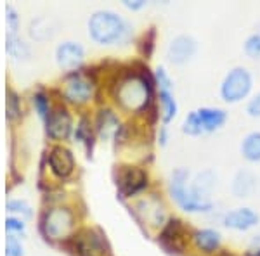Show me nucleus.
Segmentation results:
<instances>
[{"label":"nucleus","instance_id":"nucleus-1","mask_svg":"<svg viewBox=\"0 0 260 256\" xmlns=\"http://www.w3.org/2000/svg\"><path fill=\"white\" fill-rule=\"evenodd\" d=\"M89 36L98 45H118L130 39L132 28L118 12L110 9L95 11L89 18Z\"/></svg>","mask_w":260,"mask_h":256},{"label":"nucleus","instance_id":"nucleus-2","mask_svg":"<svg viewBox=\"0 0 260 256\" xmlns=\"http://www.w3.org/2000/svg\"><path fill=\"white\" fill-rule=\"evenodd\" d=\"M191 171L184 166H179L172 171L169 182V194L179 209L189 215L210 213L213 209V201H201L191 191Z\"/></svg>","mask_w":260,"mask_h":256},{"label":"nucleus","instance_id":"nucleus-3","mask_svg":"<svg viewBox=\"0 0 260 256\" xmlns=\"http://www.w3.org/2000/svg\"><path fill=\"white\" fill-rule=\"evenodd\" d=\"M153 80H146L142 75H128L116 83L115 97L116 102L123 109L139 113L148 109V104L153 97Z\"/></svg>","mask_w":260,"mask_h":256},{"label":"nucleus","instance_id":"nucleus-4","mask_svg":"<svg viewBox=\"0 0 260 256\" xmlns=\"http://www.w3.org/2000/svg\"><path fill=\"white\" fill-rule=\"evenodd\" d=\"M253 75L245 66H234L224 75L219 87V95L225 104H240L251 97Z\"/></svg>","mask_w":260,"mask_h":256},{"label":"nucleus","instance_id":"nucleus-5","mask_svg":"<svg viewBox=\"0 0 260 256\" xmlns=\"http://www.w3.org/2000/svg\"><path fill=\"white\" fill-rule=\"evenodd\" d=\"M75 229V215L68 208H52L45 213L44 218V230L52 239H64L68 237Z\"/></svg>","mask_w":260,"mask_h":256},{"label":"nucleus","instance_id":"nucleus-6","mask_svg":"<svg viewBox=\"0 0 260 256\" xmlns=\"http://www.w3.org/2000/svg\"><path fill=\"white\" fill-rule=\"evenodd\" d=\"M149 187V173L148 170L139 166H125L121 168L118 175V189L121 196L136 197L148 191Z\"/></svg>","mask_w":260,"mask_h":256},{"label":"nucleus","instance_id":"nucleus-7","mask_svg":"<svg viewBox=\"0 0 260 256\" xmlns=\"http://www.w3.org/2000/svg\"><path fill=\"white\" fill-rule=\"evenodd\" d=\"M198 52V42L194 36L187 35V33H179L170 40L169 47H167V59L174 66H184Z\"/></svg>","mask_w":260,"mask_h":256},{"label":"nucleus","instance_id":"nucleus-8","mask_svg":"<svg viewBox=\"0 0 260 256\" xmlns=\"http://www.w3.org/2000/svg\"><path fill=\"white\" fill-rule=\"evenodd\" d=\"M94 94V85L85 75L80 73H71L68 78L64 80L62 85V95L68 102L75 104V106H82L87 104L92 99Z\"/></svg>","mask_w":260,"mask_h":256},{"label":"nucleus","instance_id":"nucleus-9","mask_svg":"<svg viewBox=\"0 0 260 256\" xmlns=\"http://www.w3.org/2000/svg\"><path fill=\"white\" fill-rule=\"evenodd\" d=\"M260 222V215L255 209H251L248 206H240L229 209L228 213L222 218V224L225 229L234 230V232H246L251 230L253 227H257Z\"/></svg>","mask_w":260,"mask_h":256},{"label":"nucleus","instance_id":"nucleus-10","mask_svg":"<svg viewBox=\"0 0 260 256\" xmlns=\"http://www.w3.org/2000/svg\"><path fill=\"white\" fill-rule=\"evenodd\" d=\"M189 241L198 253L205 256H213L215 253H219L222 247V234L217 229H212V227H203V229L192 230Z\"/></svg>","mask_w":260,"mask_h":256},{"label":"nucleus","instance_id":"nucleus-11","mask_svg":"<svg viewBox=\"0 0 260 256\" xmlns=\"http://www.w3.org/2000/svg\"><path fill=\"white\" fill-rule=\"evenodd\" d=\"M137 208H144V209H137L139 215L142 216V220L146 224H149L151 227H156V229H163L170 218L167 215V208L163 204V201L158 199L156 196H148L144 199H141L137 203Z\"/></svg>","mask_w":260,"mask_h":256},{"label":"nucleus","instance_id":"nucleus-12","mask_svg":"<svg viewBox=\"0 0 260 256\" xmlns=\"http://www.w3.org/2000/svg\"><path fill=\"white\" fill-rule=\"evenodd\" d=\"M160 242L167 249H170L172 253H182L184 251V242H186V227H184V222L179 220L175 216H170L167 225L161 229L160 236Z\"/></svg>","mask_w":260,"mask_h":256},{"label":"nucleus","instance_id":"nucleus-13","mask_svg":"<svg viewBox=\"0 0 260 256\" xmlns=\"http://www.w3.org/2000/svg\"><path fill=\"white\" fill-rule=\"evenodd\" d=\"M83 59H85V50L78 42H62L56 49V62L61 69L75 71L80 68Z\"/></svg>","mask_w":260,"mask_h":256},{"label":"nucleus","instance_id":"nucleus-14","mask_svg":"<svg viewBox=\"0 0 260 256\" xmlns=\"http://www.w3.org/2000/svg\"><path fill=\"white\" fill-rule=\"evenodd\" d=\"M75 247L78 256H106L108 247L103 236H99L95 230H82L75 237Z\"/></svg>","mask_w":260,"mask_h":256},{"label":"nucleus","instance_id":"nucleus-15","mask_svg":"<svg viewBox=\"0 0 260 256\" xmlns=\"http://www.w3.org/2000/svg\"><path fill=\"white\" fill-rule=\"evenodd\" d=\"M45 125H47V135L54 140H64V138L70 137L71 133V116L68 113V109L57 106L50 111L49 118L45 120Z\"/></svg>","mask_w":260,"mask_h":256},{"label":"nucleus","instance_id":"nucleus-16","mask_svg":"<svg viewBox=\"0 0 260 256\" xmlns=\"http://www.w3.org/2000/svg\"><path fill=\"white\" fill-rule=\"evenodd\" d=\"M49 166L50 171L57 178H68L75 170V156L73 153L64 145H56L50 149L49 154Z\"/></svg>","mask_w":260,"mask_h":256},{"label":"nucleus","instance_id":"nucleus-17","mask_svg":"<svg viewBox=\"0 0 260 256\" xmlns=\"http://www.w3.org/2000/svg\"><path fill=\"white\" fill-rule=\"evenodd\" d=\"M196 116L200 120V125L203 128V133H213L224 128V125L228 123L229 115L225 109L222 107H213V106H203L194 109Z\"/></svg>","mask_w":260,"mask_h":256},{"label":"nucleus","instance_id":"nucleus-18","mask_svg":"<svg viewBox=\"0 0 260 256\" xmlns=\"http://www.w3.org/2000/svg\"><path fill=\"white\" fill-rule=\"evenodd\" d=\"M158 104H160L161 123L167 127V125L177 118V113H179V104L177 99H175L174 90H167V89L158 90Z\"/></svg>","mask_w":260,"mask_h":256},{"label":"nucleus","instance_id":"nucleus-19","mask_svg":"<svg viewBox=\"0 0 260 256\" xmlns=\"http://www.w3.org/2000/svg\"><path fill=\"white\" fill-rule=\"evenodd\" d=\"M240 154L246 163H260V130L248 132L241 138Z\"/></svg>","mask_w":260,"mask_h":256},{"label":"nucleus","instance_id":"nucleus-20","mask_svg":"<svg viewBox=\"0 0 260 256\" xmlns=\"http://www.w3.org/2000/svg\"><path fill=\"white\" fill-rule=\"evenodd\" d=\"M257 177L248 170H240L233 178V194L236 197H250L257 189Z\"/></svg>","mask_w":260,"mask_h":256},{"label":"nucleus","instance_id":"nucleus-21","mask_svg":"<svg viewBox=\"0 0 260 256\" xmlns=\"http://www.w3.org/2000/svg\"><path fill=\"white\" fill-rule=\"evenodd\" d=\"M98 133L103 138H110L113 135H118V130H120V121L118 116L115 115L110 109H104L98 115Z\"/></svg>","mask_w":260,"mask_h":256},{"label":"nucleus","instance_id":"nucleus-22","mask_svg":"<svg viewBox=\"0 0 260 256\" xmlns=\"http://www.w3.org/2000/svg\"><path fill=\"white\" fill-rule=\"evenodd\" d=\"M243 52L253 61H260V31L255 30L243 42Z\"/></svg>","mask_w":260,"mask_h":256},{"label":"nucleus","instance_id":"nucleus-23","mask_svg":"<svg viewBox=\"0 0 260 256\" xmlns=\"http://www.w3.org/2000/svg\"><path fill=\"white\" fill-rule=\"evenodd\" d=\"M180 130H182V133H186V135H189V137L203 135V128H201L200 120H198V116H196L194 109L186 115V118H184V121H182V127H180Z\"/></svg>","mask_w":260,"mask_h":256},{"label":"nucleus","instance_id":"nucleus-24","mask_svg":"<svg viewBox=\"0 0 260 256\" xmlns=\"http://www.w3.org/2000/svg\"><path fill=\"white\" fill-rule=\"evenodd\" d=\"M7 52H9L12 57L21 59V57H26L28 54H30V50H28V45L24 44L23 40L18 39L14 33H11V35L7 36Z\"/></svg>","mask_w":260,"mask_h":256},{"label":"nucleus","instance_id":"nucleus-25","mask_svg":"<svg viewBox=\"0 0 260 256\" xmlns=\"http://www.w3.org/2000/svg\"><path fill=\"white\" fill-rule=\"evenodd\" d=\"M154 87H156V90H161V89L174 90V80H172L169 71L163 68V66H158V68L154 69Z\"/></svg>","mask_w":260,"mask_h":256},{"label":"nucleus","instance_id":"nucleus-26","mask_svg":"<svg viewBox=\"0 0 260 256\" xmlns=\"http://www.w3.org/2000/svg\"><path fill=\"white\" fill-rule=\"evenodd\" d=\"M33 106H35L37 113H39V116L42 120L49 118V115H50L49 99H47V95H45L44 92H37V94L33 95Z\"/></svg>","mask_w":260,"mask_h":256},{"label":"nucleus","instance_id":"nucleus-27","mask_svg":"<svg viewBox=\"0 0 260 256\" xmlns=\"http://www.w3.org/2000/svg\"><path fill=\"white\" fill-rule=\"evenodd\" d=\"M245 111L250 118H255V120H260V90L257 94H253L251 97L246 100V106H245Z\"/></svg>","mask_w":260,"mask_h":256},{"label":"nucleus","instance_id":"nucleus-28","mask_svg":"<svg viewBox=\"0 0 260 256\" xmlns=\"http://www.w3.org/2000/svg\"><path fill=\"white\" fill-rule=\"evenodd\" d=\"M19 113H21V109H19L18 95L12 90H9L7 92V115H9V118H18Z\"/></svg>","mask_w":260,"mask_h":256},{"label":"nucleus","instance_id":"nucleus-29","mask_svg":"<svg viewBox=\"0 0 260 256\" xmlns=\"http://www.w3.org/2000/svg\"><path fill=\"white\" fill-rule=\"evenodd\" d=\"M7 209H9V211H14V213H19V215H23L24 218L31 216L30 206H28L26 203H23V201H11V203H7Z\"/></svg>","mask_w":260,"mask_h":256},{"label":"nucleus","instance_id":"nucleus-30","mask_svg":"<svg viewBox=\"0 0 260 256\" xmlns=\"http://www.w3.org/2000/svg\"><path fill=\"white\" fill-rule=\"evenodd\" d=\"M6 256H23V247L14 236L7 237L6 242Z\"/></svg>","mask_w":260,"mask_h":256},{"label":"nucleus","instance_id":"nucleus-31","mask_svg":"<svg viewBox=\"0 0 260 256\" xmlns=\"http://www.w3.org/2000/svg\"><path fill=\"white\" fill-rule=\"evenodd\" d=\"M154 40H156V31H154V28H149V31L144 35V40H142V47H148V56L149 57L151 54H153V49H154Z\"/></svg>","mask_w":260,"mask_h":256},{"label":"nucleus","instance_id":"nucleus-32","mask_svg":"<svg viewBox=\"0 0 260 256\" xmlns=\"http://www.w3.org/2000/svg\"><path fill=\"white\" fill-rule=\"evenodd\" d=\"M123 7H127L128 11H132V12H136V11H141V9H144L146 6H148V2L146 0H123Z\"/></svg>","mask_w":260,"mask_h":256},{"label":"nucleus","instance_id":"nucleus-33","mask_svg":"<svg viewBox=\"0 0 260 256\" xmlns=\"http://www.w3.org/2000/svg\"><path fill=\"white\" fill-rule=\"evenodd\" d=\"M6 229L12 230V232H23L24 230V224L18 218H7L6 220Z\"/></svg>","mask_w":260,"mask_h":256},{"label":"nucleus","instance_id":"nucleus-34","mask_svg":"<svg viewBox=\"0 0 260 256\" xmlns=\"http://www.w3.org/2000/svg\"><path fill=\"white\" fill-rule=\"evenodd\" d=\"M7 23H9L11 33H16V28H18V16H16V12L11 6H7Z\"/></svg>","mask_w":260,"mask_h":256},{"label":"nucleus","instance_id":"nucleus-35","mask_svg":"<svg viewBox=\"0 0 260 256\" xmlns=\"http://www.w3.org/2000/svg\"><path fill=\"white\" fill-rule=\"evenodd\" d=\"M246 256H260V236H255L251 239V246Z\"/></svg>","mask_w":260,"mask_h":256},{"label":"nucleus","instance_id":"nucleus-36","mask_svg":"<svg viewBox=\"0 0 260 256\" xmlns=\"http://www.w3.org/2000/svg\"><path fill=\"white\" fill-rule=\"evenodd\" d=\"M167 138H169V137H167V127L163 125V127L160 128V144L161 145L167 144Z\"/></svg>","mask_w":260,"mask_h":256},{"label":"nucleus","instance_id":"nucleus-37","mask_svg":"<svg viewBox=\"0 0 260 256\" xmlns=\"http://www.w3.org/2000/svg\"><path fill=\"white\" fill-rule=\"evenodd\" d=\"M257 30H258V31H260V24H258V26H257Z\"/></svg>","mask_w":260,"mask_h":256}]
</instances>
